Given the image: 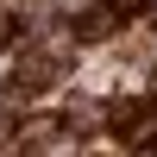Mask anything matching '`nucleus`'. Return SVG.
Listing matches in <instances>:
<instances>
[{"label": "nucleus", "mask_w": 157, "mask_h": 157, "mask_svg": "<svg viewBox=\"0 0 157 157\" xmlns=\"http://www.w3.org/2000/svg\"><path fill=\"white\" fill-rule=\"evenodd\" d=\"M107 6H113V13H145L151 0H107Z\"/></svg>", "instance_id": "f03ea898"}, {"label": "nucleus", "mask_w": 157, "mask_h": 157, "mask_svg": "<svg viewBox=\"0 0 157 157\" xmlns=\"http://www.w3.org/2000/svg\"><path fill=\"white\" fill-rule=\"evenodd\" d=\"M113 19H120V13H82V19H75V32H82V38H107Z\"/></svg>", "instance_id": "f257e3e1"}]
</instances>
